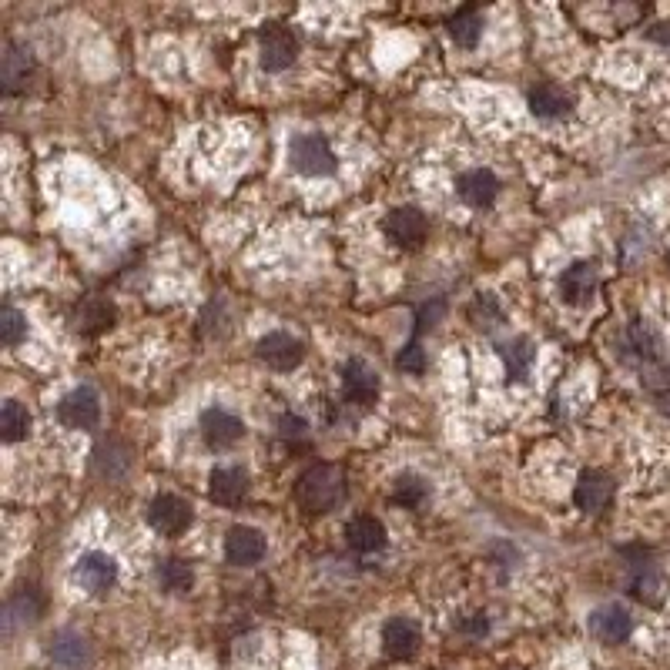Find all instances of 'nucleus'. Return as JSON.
<instances>
[{
    "instance_id": "nucleus-1",
    "label": "nucleus",
    "mask_w": 670,
    "mask_h": 670,
    "mask_svg": "<svg viewBox=\"0 0 670 670\" xmlns=\"http://www.w3.org/2000/svg\"><path fill=\"white\" fill-rule=\"evenodd\" d=\"M295 500L309 513H329L346 500V476H342L339 466L329 463L305 469L299 486H295Z\"/></svg>"
},
{
    "instance_id": "nucleus-2",
    "label": "nucleus",
    "mask_w": 670,
    "mask_h": 670,
    "mask_svg": "<svg viewBox=\"0 0 670 670\" xmlns=\"http://www.w3.org/2000/svg\"><path fill=\"white\" fill-rule=\"evenodd\" d=\"M289 158H292V168L309 178L335 175V168H339L335 151L329 148V141H325L322 134H295L289 145Z\"/></svg>"
},
{
    "instance_id": "nucleus-3",
    "label": "nucleus",
    "mask_w": 670,
    "mask_h": 670,
    "mask_svg": "<svg viewBox=\"0 0 670 670\" xmlns=\"http://www.w3.org/2000/svg\"><path fill=\"white\" fill-rule=\"evenodd\" d=\"M57 419L71 429H94L101 419V399L91 386H78L57 402Z\"/></svg>"
},
{
    "instance_id": "nucleus-4",
    "label": "nucleus",
    "mask_w": 670,
    "mask_h": 670,
    "mask_svg": "<svg viewBox=\"0 0 670 670\" xmlns=\"http://www.w3.org/2000/svg\"><path fill=\"white\" fill-rule=\"evenodd\" d=\"M195 520V513H191V506L181 500V496H155L148 506V523L151 530H158L161 536H181Z\"/></svg>"
},
{
    "instance_id": "nucleus-5",
    "label": "nucleus",
    "mask_w": 670,
    "mask_h": 670,
    "mask_svg": "<svg viewBox=\"0 0 670 670\" xmlns=\"http://www.w3.org/2000/svg\"><path fill=\"white\" fill-rule=\"evenodd\" d=\"M118 580V563H114L108 553H84V557L74 563V583L88 593H108Z\"/></svg>"
},
{
    "instance_id": "nucleus-6",
    "label": "nucleus",
    "mask_w": 670,
    "mask_h": 670,
    "mask_svg": "<svg viewBox=\"0 0 670 670\" xmlns=\"http://www.w3.org/2000/svg\"><path fill=\"white\" fill-rule=\"evenodd\" d=\"M305 349L299 339H292L289 332H268L258 339V359L265 362L268 369H279V372H289L302 362Z\"/></svg>"
},
{
    "instance_id": "nucleus-7",
    "label": "nucleus",
    "mask_w": 670,
    "mask_h": 670,
    "mask_svg": "<svg viewBox=\"0 0 670 670\" xmlns=\"http://www.w3.org/2000/svg\"><path fill=\"white\" fill-rule=\"evenodd\" d=\"M201 436L212 449H228L245 436V423L228 409H205L201 413Z\"/></svg>"
},
{
    "instance_id": "nucleus-8",
    "label": "nucleus",
    "mask_w": 670,
    "mask_h": 670,
    "mask_svg": "<svg viewBox=\"0 0 670 670\" xmlns=\"http://www.w3.org/2000/svg\"><path fill=\"white\" fill-rule=\"evenodd\" d=\"M590 634L603 640V644H624V640L630 637V630H634V620H630V614L624 607H617V603H603V607H597L587 620Z\"/></svg>"
},
{
    "instance_id": "nucleus-9",
    "label": "nucleus",
    "mask_w": 670,
    "mask_h": 670,
    "mask_svg": "<svg viewBox=\"0 0 670 670\" xmlns=\"http://www.w3.org/2000/svg\"><path fill=\"white\" fill-rule=\"evenodd\" d=\"M258 51H262L265 71H285V67L295 64L299 41H295L292 31H285V27H268L262 34V41H258Z\"/></svg>"
},
{
    "instance_id": "nucleus-10",
    "label": "nucleus",
    "mask_w": 670,
    "mask_h": 670,
    "mask_svg": "<svg viewBox=\"0 0 670 670\" xmlns=\"http://www.w3.org/2000/svg\"><path fill=\"white\" fill-rule=\"evenodd\" d=\"M597 265L593 262H573L570 268H563L560 275V295L563 302L570 305H587L593 295H597Z\"/></svg>"
},
{
    "instance_id": "nucleus-11",
    "label": "nucleus",
    "mask_w": 670,
    "mask_h": 670,
    "mask_svg": "<svg viewBox=\"0 0 670 670\" xmlns=\"http://www.w3.org/2000/svg\"><path fill=\"white\" fill-rule=\"evenodd\" d=\"M429 232V222L419 208H396L386 218V235L402 248H419Z\"/></svg>"
},
{
    "instance_id": "nucleus-12",
    "label": "nucleus",
    "mask_w": 670,
    "mask_h": 670,
    "mask_svg": "<svg viewBox=\"0 0 670 670\" xmlns=\"http://www.w3.org/2000/svg\"><path fill=\"white\" fill-rule=\"evenodd\" d=\"M342 389H346V399L359 402V406H369L379 396V376L369 362L362 359H349L342 366Z\"/></svg>"
},
{
    "instance_id": "nucleus-13",
    "label": "nucleus",
    "mask_w": 670,
    "mask_h": 670,
    "mask_svg": "<svg viewBox=\"0 0 670 670\" xmlns=\"http://www.w3.org/2000/svg\"><path fill=\"white\" fill-rule=\"evenodd\" d=\"M225 557L238 567H252L265 557V536L255 526H232L225 536Z\"/></svg>"
},
{
    "instance_id": "nucleus-14",
    "label": "nucleus",
    "mask_w": 670,
    "mask_h": 670,
    "mask_svg": "<svg viewBox=\"0 0 670 670\" xmlns=\"http://www.w3.org/2000/svg\"><path fill=\"white\" fill-rule=\"evenodd\" d=\"M208 496L222 506H238L248 496V473L238 466H218L208 480Z\"/></svg>"
},
{
    "instance_id": "nucleus-15",
    "label": "nucleus",
    "mask_w": 670,
    "mask_h": 670,
    "mask_svg": "<svg viewBox=\"0 0 670 670\" xmlns=\"http://www.w3.org/2000/svg\"><path fill=\"white\" fill-rule=\"evenodd\" d=\"M419 644H423V637H419V627L409 617H392L389 624L382 627V647H386L389 657L396 660L413 657Z\"/></svg>"
},
{
    "instance_id": "nucleus-16",
    "label": "nucleus",
    "mask_w": 670,
    "mask_h": 670,
    "mask_svg": "<svg viewBox=\"0 0 670 670\" xmlns=\"http://www.w3.org/2000/svg\"><path fill=\"white\" fill-rule=\"evenodd\" d=\"M610 493H614V483H610V476L600 473V469H587V473H580L577 490H573V500H577L580 510L597 513V510H603V506L610 503Z\"/></svg>"
},
{
    "instance_id": "nucleus-17",
    "label": "nucleus",
    "mask_w": 670,
    "mask_h": 670,
    "mask_svg": "<svg viewBox=\"0 0 670 670\" xmlns=\"http://www.w3.org/2000/svg\"><path fill=\"white\" fill-rule=\"evenodd\" d=\"M456 191H459V198H463L466 205H473V208H486V205H493L496 191H500V181L493 178V171H486V168H473V171H466V175H459V181H456Z\"/></svg>"
},
{
    "instance_id": "nucleus-18",
    "label": "nucleus",
    "mask_w": 670,
    "mask_h": 670,
    "mask_svg": "<svg viewBox=\"0 0 670 670\" xmlns=\"http://www.w3.org/2000/svg\"><path fill=\"white\" fill-rule=\"evenodd\" d=\"M31 71H34L31 54H27L24 47H17V44H7L4 57H0V81H4V91L7 94L21 91L27 84V78H31Z\"/></svg>"
},
{
    "instance_id": "nucleus-19",
    "label": "nucleus",
    "mask_w": 670,
    "mask_h": 670,
    "mask_svg": "<svg viewBox=\"0 0 670 670\" xmlns=\"http://www.w3.org/2000/svg\"><path fill=\"white\" fill-rule=\"evenodd\" d=\"M530 111L536 118L557 121L563 114H570V94L560 84H536L530 91Z\"/></svg>"
},
{
    "instance_id": "nucleus-20",
    "label": "nucleus",
    "mask_w": 670,
    "mask_h": 670,
    "mask_svg": "<svg viewBox=\"0 0 670 670\" xmlns=\"http://www.w3.org/2000/svg\"><path fill=\"white\" fill-rule=\"evenodd\" d=\"M346 536H349V547L356 553H376L386 547V526H382L376 516H356V520L346 526Z\"/></svg>"
},
{
    "instance_id": "nucleus-21",
    "label": "nucleus",
    "mask_w": 670,
    "mask_h": 670,
    "mask_svg": "<svg viewBox=\"0 0 670 670\" xmlns=\"http://www.w3.org/2000/svg\"><path fill=\"white\" fill-rule=\"evenodd\" d=\"M51 660L64 670H81L88 664V640L81 634H71V630H61L51 640Z\"/></svg>"
},
{
    "instance_id": "nucleus-22",
    "label": "nucleus",
    "mask_w": 670,
    "mask_h": 670,
    "mask_svg": "<svg viewBox=\"0 0 670 670\" xmlns=\"http://www.w3.org/2000/svg\"><path fill=\"white\" fill-rule=\"evenodd\" d=\"M128 469H131V449L124 443H114V439H108V443H101L98 449H94V473H98V476L121 480Z\"/></svg>"
},
{
    "instance_id": "nucleus-23",
    "label": "nucleus",
    "mask_w": 670,
    "mask_h": 670,
    "mask_svg": "<svg viewBox=\"0 0 670 670\" xmlns=\"http://www.w3.org/2000/svg\"><path fill=\"white\" fill-rule=\"evenodd\" d=\"M500 356H503V362H506V372H510V379H516V382H523L526 376H530V369H533V359H536V349H533V342L530 339H513V342H506V346L500 349Z\"/></svg>"
},
{
    "instance_id": "nucleus-24",
    "label": "nucleus",
    "mask_w": 670,
    "mask_h": 670,
    "mask_svg": "<svg viewBox=\"0 0 670 670\" xmlns=\"http://www.w3.org/2000/svg\"><path fill=\"white\" fill-rule=\"evenodd\" d=\"M27 429H31V416H27V409L17 399H7L4 409H0V436H4V443H17V439H24Z\"/></svg>"
},
{
    "instance_id": "nucleus-25",
    "label": "nucleus",
    "mask_w": 670,
    "mask_h": 670,
    "mask_svg": "<svg viewBox=\"0 0 670 670\" xmlns=\"http://www.w3.org/2000/svg\"><path fill=\"white\" fill-rule=\"evenodd\" d=\"M480 34H483V17L476 11H459V14L449 17V37H453L456 44L476 47Z\"/></svg>"
},
{
    "instance_id": "nucleus-26",
    "label": "nucleus",
    "mask_w": 670,
    "mask_h": 670,
    "mask_svg": "<svg viewBox=\"0 0 670 670\" xmlns=\"http://www.w3.org/2000/svg\"><path fill=\"white\" fill-rule=\"evenodd\" d=\"M158 580H161V587L171 593H185V590H191V583H195V570L188 567V560L171 557L158 567Z\"/></svg>"
},
{
    "instance_id": "nucleus-27",
    "label": "nucleus",
    "mask_w": 670,
    "mask_h": 670,
    "mask_svg": "<svg viewBox=\"0 0 670 670\" xmlns=\"http://www.w3.org/2000/svg\"><path fill=\"white\" fill-rule=\"evenodd\" d=\"M392 500L409 506V510H419V506L429 500V486L419 480L416 473H402L396 486H392Z\"/></svg>"
},
{
    "instance_id": "nucleus-28",
    "label": "nucleus",
    "mask_w": 670,
    "mask_h": 670,
    "mask_svg": "<svg viewBox=\"0 0 670 670\" xmlns=\"http://www.w3.org/2000/svg\"><path fill=\"white\" fill-rule=\"evenodd\" d=\"M640 382H644L650 389V396L660 402V409L670 413V369L657 366V362H644V376H640Z\"/></svg>"
},
{
    "instance_id": "nucleus-29",
    "label": "nucleus",
    "mask_w": 670,
    "mask_h": 670,
    "mask_svg": "<svg viewBox=\"0 0 670 670\" xmlns=\"http://www.w3.org/2000/svg\"><path fill=\"white\" fill-rule=\"evenodd\" d=\"M630 346H634L637 356H644V362H657V356H660V339L647 322L630 325Z\"/></svg>"
},
{
    "instance_id": "nucleus-30",
    "label": "nucleus",
    "mask_w": 670,
    "mask_h": 670,
    "mask_svg": "<svg viewBox=\"0 0 670 670\" xmlns=\"http://www.w3.org/2000/svg\"><path fill=\"white\" fill-rule=\"evenodd\" d=\"M27 335V322L24 315L14 309V305H4V312H0V339H4V346H21Z\"/></svg>"
},
{
    "instance_id": "nucleus-31",
    "label": "nucleus",
    "mask_w": 670,
    "mask_h": 670,
    "mask_svg": "<svg viewBox=\"0 0 670 670\" xmlns=\"http://www.w3.org/2000/svg\"><path fill=\"white\" fill-rule=\"evenodd\" d=\"M37 614V603H31L27 593H21L17 600L7 603V630H14L17 624H31Z\"/></svg>"
},
{
    "instance_id": "nucleus-32",
    "label": "nucleus",
    "mask_w": 670,
    "mask_h": 670,
    "mask_svg": "<svg viewBox=\"0 0 670 670\" xmlns=\"http://www.w3.org/2000/svg\"><path fill=\"white\" fill-rule=\"evenodd\" d=\"M396 366L402 372H416V376H419V372L426 369V352H423V346H419V342H409V346L396 356Z\"/></svg>"
},
{
    "instance_id": "nucleus-33",
    "label": "nucleus",
    "mask_w": 670,
    "mask_h": 670,
    "mask_svg": "<svg viewBox=\"0 0 670 670\" xmlns=\"http://www.w3.org/2000/svg\"><path fill=\"white\" fill-rule=\"evenodd\" d=\"M282 436L302 439V436H305V423H302L299 416H285V419H282Z\"/></svg>"
}]
</instances>
